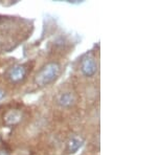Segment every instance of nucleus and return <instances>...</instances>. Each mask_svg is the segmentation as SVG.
<instances>
[{
  "instance_id": "1",
  "label": "nucleus",
  "mask_w": 157,
  "mask_h": 155,
  "mask_svg": "<svg viewBox=\"0 0 157 155\" xmlns=\"http://www.w3.org/2000/svg\"><path fill=\"white\" fill-rule=\"evenodd\" d=\"M60 73V64L57 62H50L43 68L35 77V83L39 86H46L57 79Z\"/></svg>"
},
{
  "instance_id": "2",
  "label": "nucleus",
  "mask_w": 157,
  "mask_h": 155,
  "mask_svg": "<svg viewBox=\"0 0 157 155\" xmlns=\"http://www.w3.org/2000/svg\"><path fill=\"white\" fill-rule=\"evenodd\" d=\"M81 70L86 77H92L97 72V63L93 57L86 56L81 63Z\"/></svg>"
},
{
  "instance_id": "3",
  "label": "nucleus",
  "mask_w": 157,
  "mask_h": 155,
  "mask_svg": "<svg viewBox=\"0 0 157 155\" xmlns=\"http://www.w3.org/2000/svg\"><path fill=\"white\" fill-rule=\"evenodd\" d=\"M22 118H23V114L21 111L17 109H11L4 113L3 122L6 126H15L21 122Z\"/></svg>"
},
{
  "instance_id": "4",
  "label": "nucleus",
  "mask_w": 157,
  "mask_h": 155,
  "mask_svg": "<svg viewBox=\"0 0 157 155\" xmlns=\"http://www.w3.org/2000/svg\"><path fill=\"white\" fill-rule=\"evenodd\" d=\"M26 68L24 65H19L14 67L9 73V79L13 83H18L20 81L24 80L25 76H26Z\"/></svg>"
},
{
  "instance_id": "5",
  "label": "nucleus",
  "mask_w": 157,
  "mask_h": 155,
  "mask_svg": "<svg viewBox=\"0 0 157 155\" xmlns=\"http://www.w3.org/2000/svg\"><path fill=\"white\" fill-rule=\"evenodd\" d=\"M57 103L62 107H70L75 103V96L70 92L61 93L57 98Z\"/></svg>"
},
{
  "instance_id": "6",
  "label": "nucleus",
  "mask_w": 157,
  "mask_h": 155,
  "mask_svg": "<svg viewBox=\"0 0 157 155\" xmlns=\"http://www.w3.org/2000/svg\"><path fill=\"white\" fill-rule=\"evenodd\" d=\"M83 145V139L80 136H73L69 139L67 144V153H75L78 149L82 147Z\"/></svg>"
},
{
  "instance_id": "7",
  "label": "nucleus",
  "mask_w": 157,
  "mask_h": 155,
  "mask_svg": "<svg viewBox=\"0 0 157 155\" xmlns=\"http://www.w3.org/2000/svg\"><path fill=\"white\" fill-rule=\"evenodd\" d=\"M4 95H6V91L2 90V89H0V100H1V99L3 98Z\"/></svg>"
}]
</instances>
